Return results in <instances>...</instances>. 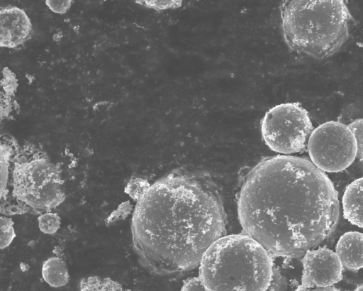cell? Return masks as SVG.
Returning <instances> with one entry per match:
<instances>
[{"instance_id":"obj_1","label":"cell","mask_w":363,"mask_h":291,"mask_svg":"<svg viewBox=\"0 0 363 291\" xmlns=\"http://www.w3.org/2000/svg\"><path fill=\"white\" fill-rule=\"evenodd\" d=\"M238 212L245 234L270 254L296 258L330 236L340 206L333 183L312 162L277 155L248 172Z\"/></svg>"},{"instance_id":"obj_2","label":"cell","mask_w":363,"mask_h":291,"mask_svg":"<svg viewBox=\"0 0 363 291\" xmlns=\"http://www.w3.org/2000/svg\"><path fill=\"white\" fill-rule=\"evenodd\" d=\"M225 213L216 184L201 172H172L150 185L132 218L134 249L158 275L197 267L225 231Z\"/></svg>"},{"instance_id":"obj_3","label":"cell","mask_w":363,"mask_h":291,"mask_svg":"<svg viewBox=\"0 0 363 291\" xmlns=\"http://www.w3.org/2000/svg\"><path fill=\"white\" fill-rule=\"evenodd\" d=\"M270 253L247 234L223 236L205 252L199 279L207 291H265L272 280Z\"/></svg>"},{"instance_id":"obj_4","label":"cell","mask_w":363,"mask_h":291,"mask_svg":"<svg viewBox=\"0 0 363 291\" xmlns=\"http://www.w3.org/2000/svg\"><path fill=\"white\" fill-rule=\"evenodd\" d=\"M281 11L285 40L299 53L328 57L347 38L351 16L342 0L284 1Z\"/></svg>"},{"instance_id":"obj_5","label":"cell","mask_w":363,"mask_h":291,"mask_svg":"<svg viewBox=\"0 0 363 291\" xmlns=\"http://www.w3.org/2000/svg\"><path fill=\"white\" fill-rule=\"evenodd\" d=\"M10 165L5 194L1 207L8 201L11 188V214H21L33 208L50 211L62 203L65 195L56 167L43 155L15 157Z\"/></svg>"},{"instance_id":"obj_6","label":"cell","mask_w":363,"mask_h":291,"mask_svg":"<svg viewBox=\"0 0 363 291\" xmlns=\"http://www.w3.org/2000/svg\"><path fill=\"white\" fill-rule=\"evenodd\" d=\"M261 131L271 150L292 154L303 149L313 124L306 109L298 103L289 102L276 105L266 112Z\"/></svg>"},{"instance_id":"obj_7","label":"cell","mask_w":363,"mask_h":291,"mask_svg":"<svg viewBox=\"0 0 363 291\" xmlns=\"http://www.w3.org/2000/svg\"><path fill=\"white\" fill-rule=\"evenodd\" d=\"M308 151L318 169L337 172L353 163L357 157V143L347 126L330 121L313 130L308 141Z\"/></svg>"},{"instance_id":"obj_8","label":"cell","mask_w":363,"mask_h":291,"mask_svg":"<svg viewBox=\"0 0 363 291\" xmlns=\"http://www.w3.org/2000/svg\"><path fill=\"white\" fill-rule=\"evenodd\" d=\"M303 268L300 285L306 288L331 287L342 278L343 266L338 256L327 248L308 251Z\"/></svg>"},{"instance_id":"obj_9","label":"cell","mask_w":363,"mask_h":291,"mask_svg":"<svg viewBox=\"0 0 363 291\" xmlns=\"http://www.w3.org/2000/svg\"><path fill=\"white\" fill-rule=\"evenodd\" d=\"M0 46L15 48L29 36L31 23L21 9L12 6L0 10Z\"/></svg>"},{"instance_id":"obj_10","label":"cell","mask_w":363,"mask_h":291,"mask_svg":"<svg viewBox=\"0 0 363 291\" xmlns=\"http://www.w3.org/2000/svg\"><path fill=\"white\" fill-rule=\"evenodd\" d=\"M335 249L343 268L350 271L363 268V234L358 231L344 234Z\"/></svg>"},{"instance_id":"obj_11","label":"cell","mask_w":363,"mask_h":291,"mask_svg":"<svg viewBox=\"0 0 363 291\" xmlns=\"http://www.w3.org/2000/svg\"><path fill=\"white\" fill-rule=\"evenodd\" d=\"M343 216L351 224L363 228V177L351 182L342 197Z\"/></svg>"},{"instance_id":"obj_12","label":"cell","mask_w":363,"mask_h":291,"mask_svg":"<svg viewBox=\"0 0 363 291\" xmlns=\"http://www.w3.org/2000/svg\"><path fill=\"white\" fill-rule=\"evenodd\" d=\"M44 280L51 287H60L67 285L69 280L68 269L65 261L57 257L46 260L42 267Z\"/></svg>"},{"instance_id":"obj_13","label":"cell","mask_w":363,"mask_h":291,"mask_svg":"<svg viewBox=\"0 0 363 291\" xmlns=\"http://www.w3.org/2000/svg\"><path fill=\"white\" fill-rule=\"evenodd\" d=\"M80 291H123V288L109 278L91 276L81 280Z\"/></svg>"},{"instance_id":"obj_14","label":"cell","mask_w":363,"mask_h":291,"mask_svg":"<svg viewBox=\"0 0 363 291\" xmlns=\"http://www.w3.org/2000/svg\"><path fill=\"white\" fill-rule=\"evenodd\" d=\"M40 230L46 234H53L60 229V217L55 213L48 212L40 215L38 218Z\"/></svg>"},{"instance_id":"obj_15","label":"cell","mask_w":363,"mask_h":291,"mask_svg":"<svg viewBox=\"0 0 363 291\" xmlns=\"http://www.w3.org/2000/svg\"><path fill=\"white\" fill-rule=\"evenodd\" d=\"M13 225V221L11 218L3 216L0 217V248L1 250L8 247L16 237Z\"/></svg>"},{"instance_id":"obj_16","label":"cell","mask_w":363,"mask_h":291,"mask_svg":"<svg viewBox=\"0 0 363 291\" xmlns=\"http://www.w3.org/2000/svg\"><path fill=\"white\" fill-rule=\"evenodd\" d=\"M150 185L147 180L135 178L128 183L124 191L133 199L138 201L145 195Z\"/></svg>"},{"instance_id":"obj_17","label":"cell","mask_w":363,"mask_h":291,"mask_svg":"<svg viewBox=\"0 0 363 291\" xmlns=\"http://www.w3.org/2000/svg\"><path fill=\"white\" fill-rule=\"evenodd\" d=\"M352 132L357 143V157L363 160V119H357L348 126Z\"/></svg>"},{"instance_id":"obj_18","label":"cell","mask_w":363,"mask_h":291,"mask_svg":"<svg viewBox=\"0 0 363 291\" xmlns=\"http://www.w3.org/2000/svg\"><path fill=\"white\" fill-rule=\"evenodd\" d=\"M133 209L129 201L122 202L118 208L113 211L105 221L106 226H111L119 221L126 219Z\"/></svg>"},{"instance_id":"obj_19","label":"cell","mask_w":363,"mask_h":291,"mask_svg":"<svg viewBox=\"0 0 363 291\" xmlns=\"http://www.w3.org/2000/svg\"><path fill=\"white\" fill-rule=\"evenodd\" d=\"M1 87L4 90L6 96H11L14 93L18 84L15 75L8 68H4L2 72Z\"/></svg>"},{"instance_id":"obj_20","label":"cell","mask_w":363,"mask_h":291,"mask_svg":"<svg viewBox=\"0 0 363 291\" xmlns=\"http://www.w3.org/2000/svg\"><path fill=\"white\" fill-rule=\"evenodd\" d=\"M286 289L287 281L285 276L274 267L272 280L265 291H286Z\"/></svg>"},{"instance_id":"obj_21","label":"cell","mask_w":363,"mask_h":291,"mask_svg":"<svg viewBox=\"0 0 363 291\" xmlns=\"http://www.w3.org/2000/svg\"><path fill=\"white\" fill-rule=\"evenodd\" d=\"M135 2L155 9H165L179 6L181 4V1H136Z\"/></svg>"},{"instance_id":"obj_22","label":"cell","mask_w":363,"mask_h":291,"mask_svg":"<svg viewBox=\"0 0 363 291\" xmlns=\"http://www.w3.org/2000/svg\"><path fill=\"white\" fill-rule=\"evenodd\" d=\"M48 8L56 13L63 14L67 12L71 6L72 1H45Z\"/></svg>"},{"instance_id":"obj_23","label":"cell","mask_w":363,"mask_h":291,"mask_svg":"<svg viewBox=\"0 0 363 291\" xmlns=\"http://www.w3.org/2000/svg\"><path fill=\"white\" fill-rule=\"evenodd\" d=\"M181 291H207L199 278H192L185 282Z\"/></svg>"},{"instance_id":"obj_24","label":"cell","mask_w":363,"mask_h":291,"mask_svg":"<svg viewBox=\"0 0 363 291\" xmlns=\"http://www.w3.org/2000/svg\"><path fill=\"white\" fill-rule=\"evenodd\" d=\"M296 291H340V290L333 287H314V288H306L299 285Z\"/></svg>"},{"instance_id":"obj_25","label":"cell","mask_w":363,"mask_h":291,"mask_svg":"<svg viewBox=\"0 0 363 291\" xmlns=\"http://www.w3.org/2000/svg\"><path fill=\"white\" fill-rule=\"evenodd\" d=\"M354 291H363V284L359 285Z\"/></svg>"}]
</instances>
